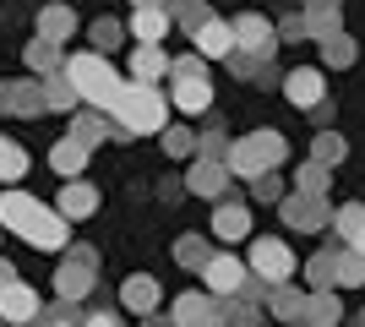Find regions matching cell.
<instances>
[{
	"label": "cell",
	"mask_w": 365,
	"mask_h": 327,
	"mask_svg": "<svg viewBox=\"0 0 365 327\" xmlns=\"http://www.w3.org/2000/svg\"><path fill=\"white\" fill-rule=\"evenodd\" d=\"M115 142H125V137H158L169 125V98L158 93V82H125L120 88V98H115Z\"/></svg>",
	"instance_id": "6da1fadb"
},
{
	"label": "cell",
	"mask_w": 365,
	"mask_h": 327,
	"mask_svg": "<svg viewBox=\"0 0 365 327\" xmlns=\"http://www.w3.org/2000/svg\"><path fill=\"white\" fill-rule=\"evenodd\" d=\"M66 77H71V88H76V98H82V104H93V109H115V98H120V71H115V66L104 61V55H71V61L61 66Z\"/></svg>",
	"instance_id": "7a4b0ae2"
},
{
	"label": "cell",
	"mask_w": 365,
	"mask_h": 327,
	"mask_svg": "<svg viewBox=\"0 0 365 327\" xmlns=\"http://www.w3.org/2000/svg\"><path fill=\"white\" fill-rule=\"evenodd\" d=\"M284 158H289V142L278 137V131H251V137L229 142L224 164L235 170V180H251V175H262V170H278Z\"/></svg>",
	"instance_id": "3957f363"
},
{
	"label": "cell",
	"mask_w": 365,
	"mask_h": 327,
	"mask_svg": "<svg viewBox=\"0 0 365 327\" xmlns=\"http://www.w3.org/2000/svg\"><path fill=\"white\" fill-rule=\"evenodd\" d=\"M278 213H284V229H300V234H322L327 229V197H311V191H289V197H278Z\"/></svg>",
	"instance_id": "277c9868"
},
{
	"label": "cell",
	"mask_w": 365,
	"mask_h": 327,
	"mask_svg": "<svg viewBox=\"0 0 365 327\" xmlns=\"http://www.w3.org/2000/svg\"><path fill=\"white\" fill-rule=\"evenodd\" d=\"M0 115H16V120H38V115H49V104H44V77L0 82Z\"/></svg>",
	"instance_id": "5b68a950"
},
{
	"label": "cell",
	"mask_w": 365,
	"mask_h": 327,
	"mask_svg": "<svg viewBox=\"0 0 365 327\" xmlns=\"http://www.w3.org/2000/svg\"><path fill=\"white\" fill-rule=\"evenodd\" d=\"M93 267H98V256H93L88 246H66V262H61V273H55V295L61 300H82L93 289Z\"/></svg>",
	"instance_id": "8992f818"
},
{
	"label": "cell",
	"mask_w": 365,
	"mask_h": 327,
	"mask_svg": "<svg viewBox=\"0 0 365 327\" xmlns=\"http://www.w3.org/2000/svg\"><path fill=\"white\" fill-rule=\"evenodd\" d=\"M251 273H262L267 284H284L294 279V251L284 246V240H251Z\"/></svg>",
	"instance_id": "52a82bcc"
},
{
	"label": "cell",
	"mask_w": 365,
	"mask_h": 327,
	"mask_svg": "<svg viewBox=\"0 0 365 327\" xmlns=\"http://www.w3.org/2000/svg\"><path fill=\"white\" fill-rule=\"evenodd\" d=\"M229 28H235V49H251V55H262V61L278 49V28L267 22V16H257V11H240Z\"/></svg>",
	"instance_id": "ba28073f"
},
{
	"label": "cell",
	"mask_w": 365,
	"mask_h": 327,
	"mask_svg": "<svg viewBox=\"0 0 365 327\" xmlns=\"http://www.w3.org/2000/svg\"><path fill=\"white\" fill-rule=\"evenodd\" d=\"M197 273H202V284H207V295L229 300V295H235V289L245 284V273H251V267H245L240 256H207Z\"/></svg>",
	"instance_id": "9c48e42d"
},
{
	"label": "cell",
	"mask_w": 365,
	"mask_h": 327,
	"mask_svg": "<svg viewBox=\"0 0 365 327\" xmlns=\"http://www.w3.org/2000/svg\"><path fill=\"white\" fill-rule=\"evenodd\" d=\"M229 180H235V170H229L224 158H197L191 175H185V191H197V197L213 202V197H224V191H229Z\"/></svg>",
	"instance_id": "30bf717a"
},
{
	"label": "cell",
	"mask_w": 365,
	"mask_h": 327,
	"mask_svg": "<svg viewBox=\"0 0 365 327\" xmlns=\"http://www.w3.org/2000/svg\"><path fill=\"white\" fill-rule=\"evenodd\" d=\"M38 289H28L22 279H11L0 289V322H38Z\"/></svg>",
	"instance_id": "8fae6325"
},
{
	"label": "cell",
	"mask_w": 365,
	"mask_h": 327,
	"mask_svg": "<svg viewBox=\"0 0 365 327\" xmlns=\"http://www.w3.org/2000/svg\"><path fill=\"white\" fill-rule=\"evenodd\" d=\"M191 44L202 49V61H224L229 49H235V28L218 22V16H202L197 28H191Z\"/></svg>",
	"instance_id": "7c38bea8"
},
{
	"label": "cell",
	"mask_w": 365,
	"mask_h": 327,
	"mask_svg": "<svg viewBox=\"0 0 365 327\" xmlns=\"http://www.w3.org/2000/svg\"><path fill=\"white\" fill-rule=\"evenodd\" d=\"M71 137L76 142H88V147H98V142H115V115H104V109H71Z\"/></svg>",
	"instance_id": "4fadbf2b"
},
{
	"label": "cell",
	"mask_w": 365,
	"mask_h": 327,
	"mask_svg": "<svg viewBox=\"0 0 365 327\" xmlns=\"http://www.w3.org/2000/svg\"><path fill=\"white\" fill-rule=\"evenodd\" d=\"M158 300H164V289H158V279H148V273H131V279L120 284V306L131 316H153Z\"/></svg>",
	"instance_id": "5bb4252c"
},
{
	"label": "cell",
	"mask_w": 365,
	"mask_h": 327,
	"mask_svg": "<svg viewBox=\"0 0 365 327\" xmlns=\"http://www.w3.org/2000/svg\"><path fill=\"white\" fill-rule=\"evenodd\" d=\"M55 207H61V218H93L98 213V191L88 186V180H82V175H71V180H66L61 186V197H55Z\"/></svg>",
	"instance_id": "9a60e30c"
},
{
	"label": "cell",
	"mask_w": 365,
	"mask_h": 327,
	"mask_svg": "<svg viewBox=\"0 0 365 327\" xmlns=\"http://www.w3.org/2000/svg\"><path fill=\"white\" fill-rule=\"evenodd\" d=\"M175 88H169V104L180 109V115H202V109L213 104V82L207 77H169Z\"/></svg>",
	"instance_id": "2e32d148"
},
{
	"label": "cell",
	"mask_w": 365,
	"mask_h": 327,
	"mask_svg": "<svg viewBox=\"0 0 365 327\" xmlns=\"http://www.w3.org/2000/svg\"><path fill=\"white\" fill-rule=\"evenodd\" d=\"M88 158H93V147H88V142H76L71 131H66V137L55 142V147H49V170L61 175V180H71V175H82V170H88Z\"/></svg>",
	"instance_id": "e0dca14e"
},
{
	"label": "cell",
	"mask_w": 365,
	"mask_h": 327,
	"mask_svg": "<svg viewBox=\"0 0 365 327\" xmlns=\"http://www.w3.org/2000/svg\"><path fill=\"white\" fill-rule=\"evenodd\" d=\"M125 22H131V38H137V44H158L175 16H169V6H131Z\"/></svg>",
	"instance_id": "ac0fdd59"
},
{
	"label": "cell",
	"mask_w": 365,
	"mask_h": 327,
	"mask_svg": "<svg viewBox=\"0 0 365 327\" xmlns=\"http://www.w3.org/2000/svg\"><path fill=\"white\" fill-rule=\"evenodd\" d=\"M169 322H180V327H207V322H224L218 316V295H180L175 306H169Z\"/></svg>",
	"instance_id": "d6986e66"
},
{
	"label": "cell",
	"mask_w": 365,
	"mask_h": 327,
	"mask_svg": "<svg viewBox=\"0 0 365 327\" xmlns=\"http://www.w3.org/2000/svg\"><path fill=\"white\" fill-rule=\"evenodd\" d=\"M284 98H289L294 109H317L322 98V71H311V66H300V71H289V77H284Z\"/></svg>",
	"instance_id": "ffe728a7"
},
{
	"label": "cell",
	"mask_w": 365,
	"mask_h": 327,
	"mask_svg": "<svg viewBox=\"0 0 365 327\" xmlns=\"http://www.w3.org/2000/svg\"><path fill=\"white\" fill-rule=\"evenodd\" d=\"M213 234L229 240V246L245 240V234H251V213H245V202H218L213 207Z\"/></svg>",
	"instance_id": "44dd1931"
},
{
	"label": "cell",
	"mask_w": 365,
	"mask_h": 327,
	"mask_svg": "<svg viewBox=\"0 0 365 327\" xmlns=\"http://www.w3.org/2000/svg\"><path fill=\"white\" fill-rule=\"evenodd\" d=\"M22 61H28V71L33 77H44V71H61V44H55V38H44V33H33L28 38V49H22Z\"/></svg>",
	"instance_id": "7402d4cb"
},
{
	"label": "cell",
	"mask_w": 365,
	"mask_h": 327,
	"mask_svg": "<svg viewBox=\"0 0 365 327\" xmlns=\"http://www.w3.org/2000/svg\"><path fill=\"white\" fill-rule=\"evenodd\" d=\"M267 306H273V316H278V322H305V289H294L289 279H284V284H273Z\"/></svg>",
	"instance_id": "603a6c76"
},
{
	"label": "cell",
	"mask_w": 365,
	"mask_h": 327,
	"mask_svg": "<svg viewBox=\"0 0 365 327\" xmlns=\"http://www.w3.org/2000/svg\"><path fill=\"white\" fill-rule=\"evenodd\" d=\"M44 104H49V115H71V109L82 104L66 71H44Z\"/></svg>",
	"instance_id": "cb8c5ba5"
},
{
	"label": "cell",
	"mask_w": 365,
	"mask_h": 327,
	"mask_svg": "<svg viewBox=\"0 0 365 327\" xmlns=\"http://www.w3.org/2000/svg\"><path fill=\"white\" fill-rule=\"evenodd\" d=\"M131 77H137V82L169 77V55H164L158 44H137V55H131Z\"/></svg>",
	"instance_id": "d4e9b609"
},
{
	"label": "cell",
	"mask_w": 365,
	"mask_h": 327,
	"mask_svg": "<svg viewBox=\"0 0 365 327\" xmlns=\"http://www.w3.org/2000/svg\"><path fill=\"white\" fill-rule=\"evenodd\" d=\"M360 61V49H354V38L349 33H327V38H322V66H333V71H349V66Z\"/></svg>",
	"instance_id": "484cf974"
},
{
	"label": "cell",
	"mask_w": 365,
	"mask_h": 327,
	"mask_svg": "<svg viewBox=\"0 0 365 327\" xmlns=\"http://www.w3.org/2000/svg\"><path fill=\"white\" fill-rule=\"evenodd\" d=\"M38 33L55 38V44H66V38L76 33V11L71 6H44V11H38Z\"/></svg>",
	"instance_id": "4316f807"
},
{
	"label": "cell",
	"mask_w": 365,
	"mask_h": 327,
	"mask_svg": "<svg viewBox=\"0 0 365 327\" xmlns=\"http://www.w3.org/2000/svg\"><path fill=\"white\" fill-rule=\"evenodd\" d=\"M338 11H344L338 0H311L305 6V38H327L338 28Z\"/></svg>",
	"instance_id": "83f0119b"
},
{
	"label": "cell",
	"mask_w": 365,
	"mask_h": 327,
	"mask_svg": "<svg viewBox=\"0 0 365 327\" xmlns=\"http://www.w3.org/2000/svg\"><path fill=\"white\" fill-rule=\"evenodd\" d=\"M305 322H311V327H333V322H344V311H338V300H333V289H311V295H305Z\"/></svg>",
	"instance_id": "f1b7e54d"
},
{
	"label": "cell",
	"mask_w": 365,
	"mask_h": 327,
	"mask_svg": "<svg viewBox=\"0 0 365 327\" xmlns=\"http://www.w3.org/2000/svg\"><path fill=\"white\" fill-rule=\"evenodd\" d=\"M365 284V256L360 251H338V267H333V289H360Z\"/></svg>",
	"instance_id": "f546056e"
},
{
	"label": "cell",
	"mask_w": 365,
	"mask_h": 327,
	"mask_svg": "<svg viewBox=\"0 0 365 327\" xmlns=\"http://www.w3.org/2000/svg\"><path fill=\"white\" fill-rule=\"evenodd\" d=\"M22 175H28V153L11 137H0V186H16Z\"/></svg>",
	"instance_id": "4dcf8cb0"
},
{
	"label": "cell",
	"mask_w": 365,
	"mask_h": 327,
	"mask_svg": "<svg viewBox=\"0 0 365 327\" xmlns=\"http://www.w3.org/2000/svg\"><path fill=\"white\" fill-rule=\"evenodd\" d=\"M333 267H338V251H317V256L305 262V284H311V289H333Z\"/></svg>",
	"instance_id": "1f68e13d"
},
{
	"label": "cell",
	"mask_w": 365,
	"mask_h": 327,
	"mask_svg": "<svg viewBox=\"0 0 365 327\" xmlns=\"http://www.w3.org/2000/svg\"><path fill=\"white\" fill-rule=\"evenodd\" d=\"M344 153H349V142L338 137V131H322V137L311 142V158H317V164H327V170H333V164H338Z\"/></svg>",
	"instance_id": "d6a6232c"
},
{
	"label": "cell",
	"mask_w": 365,
	"mask_h": 327,
	"mask_svg": "<svg viewBox=\"0 0 365 327\" xmlns=\"http://www.w3.org/2000/svg\"><path fill=\"white\" fill-rule=\"evenodd\" d=\"M360 224H365V207H360V202L333 207V218H327V229H333V234H344V240H349V234L360 229Z\"/></svg>",
	"instance_id": "836d02e7"
},
{
	"label": "cell",
	"mask_w": 365,
	"mask_h": 327,
	"mask_svg": "<svg viewBox=\"0 0 365 327\" xmlns=\"http://www.w3.org/2000/svg\"><path fill=\"white\" fill-rule=\"evenodd\" d=\"M207 256H213V251H207V240H202V234H185L180 246H175V262H180V267H191V273H197V267L207 262Z\"/></svg>",
	"instance_id": "e575fe53"
},
{
	"label": "cell",
	"mask_w": 365,
	"mask_h": 327,
	"mask_svg": "<svg viewBox=\"0 0 365 327\" xmlns=\"http://www.w3.org/2000/svg\"><path fill=\"white\" fill-rule=\"evenodd\" d=\"M158 137H164V153L169 158H191V153H197V137H191L185 125H164Z\"/></svg>",
	"instance_id": "d590c367"
},
{
	"label": "cell",
	"mask_w": 365,
	"mask_h": 327,
	"mask_svg": "<svg viewBox=\"0 0 365 327\" xmlns=\"http://www.w3.org/2000/svg\"><path fill=\"white\" fill-rule=\"evenodd\" d=\"M294 191H311V197H327V164H300V175H294Z\"/></svg>",
	"instance_id": "8d00e7d4"
},
{
	"label": "cell",
	"mask_w": 365,
	"mask_h": 327,
	"mask_svg": "<svg viewBox=\"0 0 365 327\" xmlns=\"http://www.w3.org/2000/svg\"><path fill=\"white\" fill-rule=\"evenodd\" d=\"M164 6H169V16H175V22H180L185 33H191V28L202 22V16H207V0H164Z\"/></svg>",
	"instance_id": "74e56055"
},
{
	"label": "cell",
	"mask_w": 365,
	"mask_h": 327,
	"mask_svg": "<svg viewBox=\"0 0 365 327\" xmlns=\"http://www.w3.org/2000/svg\"><path fill=\"white\" fill-rule=\"evenodd\" d=\"M251 191H257V202H278V197H284V180H278V170L251 175Z\"/></svg>",
	"instance_id": "f35d334b"
},
{
	"label": "cell",
	"mask_w": 365,
	"mask_h": 327,
	"mask_svg": "<svg viewBox=\"0 0 365 327\" xmlns=\"http://www.w3.org/2000/svg\"><path fill=\"white\" fill-rule=\"evenodd\" d=\"M197 153L202 158H224L229 153V137L218 131V120H213V131H202V137H197Z\"/></svg>",
	"instance_id": "ab89813d"
},
{
	"label": "cell",
	"mask_w": 365,
	"mask_h": 327,
	"mask_svg": "<svg viewBox=\"0 0 365 327\" xmlns=\"http://www.w3.org/2000/svg\"><path fill=\"white\" fill-rule=\"evenodd\" d=\"M120 38H125V28L115 22V16H104V22H93V44H98V49H115Z\"/></svg>",
	"instance_id": "60d3db41"
},
{
	"label": "cell",
	"mask_w": 365,
	"mask_h": 327,
	"mask_svg": "<svg viewBox=\"0 0 365 327\" xmlns=\"http://www.w3.org/2000/svg\"><path fill=\"white\" fill-rule=\"evenodd\" d=\"M169 77H207V71H202V49L197 55H175V61H169Z\"/></svg>",
	"instance_id": "b9f144b4"
},
{
	"label": "cell",
	"mask_w": 365,
	"mask_h": 327,
	"mask_svg": "<svg viewBox=\"0 0 365 327\" xmlns=\"http://www.w3.org/2000/svg\"><path fill=\"white\" fill-rule=\"evenodd\" d=\"M278 38H305V16H300V11L284 16V22H278Z\"/></svg>",
	"instance_id": "7bdbcfd3"
},
{
	"label": "cell",
	"mask_w": 365,
	"mask_h": 327,
	"mask_svg": "<svg viewBox=\"0 0 365 327\" xmlns=\"http://www.w3.org/2000/svg\"><path fill=\"white\" fill-rule=\"evenodd\" d=\"M82 322H93V327H115V322H120V316H115V311H88V316H82Z\"/></svg>",
	"instance_id": "ee69618b"
},
{
	"label": "cell",
	"mask_w": 365,
	"mask_h": 327,
	"mask_svg": "<svg viewBox=\"0 0 365 327\" xmlns=\"http://www.w3.org/2000/svg\"><path fill=\"white\" fill-rule=\"evenodd\" d=\"M11 279H16V267L6 262V256H0V289H6V284H11Z\"/></svg>",
	"instance_id": "f6af8a7d"
},
{
	"label": "cell",
	"mask_w": 365,
	"mask_h": 327,
	"mask_svg": "<svg viewBox=\"0 0 365 327\" xmlns=\"http://www.w3.org/2000/svg\"><path fill=\"white\" fill-rule=\"evenodd\" d=\"M349 246H354V251H360V256H365V224H360V229L349 234Z\"/></svg>",
	"instance_id": "bcb514c9"
},
{
	"label": "cell",
	"mask_w": 365,
	"mask_h": 327,
	"mask_svg": "<svg viewBox=\"0 0 365 327\" xmlns=\"http://www.w3.org/2000/svg\"><path fill=\"white\" fill-rule=\"evenodd\" d=\"M131 6H164V0H131Z\"/></svg>",
	"instance_id": "7dc6e473"
},
{
	"label": "cell",
	"mask_w": 365,
	"mask_h": 327,
	"mask_svg": "<svg viewBox=\"0 0 365 327\" xmlns=\"http://www.w3.org/2000/svg\"><path fill=\"white\" fill-rule=\"evenodd\" d=\"M354 322H365V311H360V316H354Z\"/></svg>",
	"instance_id": "c3c4849f"
}]
</instances>
